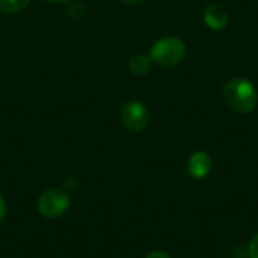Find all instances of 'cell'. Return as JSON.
I'll list each match as a JSON object with an SVG mask.
<instances>
[{
	"label": "cell",
	"mask_w": 258,
	"mask_h": 258,
	"mask_svg": "<svg viewBox=\"0 0 258 258\" xmlns=\"http://www.w3.org/2000/svg\"><path fill=\"white\" fill-rule=\"evenodd\" d=\"M5 216H6V203H5L3 197L0 195V222L5 219Z\"/></svg>",
	"instance_id": "cell-11"
},
{
	"label": "cell",
	"mask_w": 258,
	"mask_h": 258,
	"mask_svg": "<svg viewBox=\"0 0 258 258\" xmlns=\"http://www.w3.org/2000/svg\"><path fill=\"white\" fill-rule=\"evenodd\" d=\"M212 166V157L206 151H195L187 160V172L197 180L206 178L210 174Z\"/></svg>",
	"instance_id": "cell-5"
},
{
	"label": "cell",
	"mask_w": 258,
	"mask_h": 258,
	"mask_svg": "<svg viewBox=\"0 0 258 258\" xmlns=\"http://www.w3.org/2000/svg\"><path fill=\"white\" fill-rule=\"evenodd\" d=\"M151 57L145 54H136L130 59L128 68L135 76H147L151 71Z\"/></svg>",
	"instance_id": "cell-7"
},
{
	"label": "cell",
	"mask_w": 258,
	"mask_h": 258,
	"mask_svg": "<svg viewBox=\"0 0 258 258\" xmlns=\"http://www.w3.org/2000/svg\"><path fill=\"white\" fill-rule=\"evenodd\" d=\"M145 258H171L166 252H163V251H153V252H150L148 255Z\"/></svg>",
	"instance_id": "cell-10"
},
{
	"label": "cell",
	"mask_w": 258,
	"mask_h": 258,
	"mask_svg": "<svg viewBox=\"0 0 258 258\" xmlns=\"http://www.w3.org/2000/svg\"><path fill=\"white\" fill-rule=\"evenodd\" d=\"M224 100L239 113H251L258 103V94L252 82L237 77L231 79L224 88Z\"/></svg>",
	"instance_id": "cell-1"
},
{
	"label": "cell",
	"mask_w": 258,
	"mask_h": 258,
	"mask_svg": "<svg viewBox=\"0 0 258 258\" xmlns=\"http://www.w3.org/2000/svg\"><path fill=\"white\" fill-rule=\"evenodd\" d=\"M121 119L128 130L141 132L147 127L150 115L147 107L141 101H128L121 109Z\"/></svg>",
	"instance_id": "cell-4"
},
{
	"label": "cell",
	"mask_w": 258,
	"mask_h": 258,
	"mask_svg": "<svg viewBox=\"0 0 258 258\" xmlns=\"http://www.w3.org/2000/svg\"><path fill=\"white\" fill-rule=\"evenodd\" d=\"M47 2H51V3H62V2H67V0H47Z\"/></svg>",
	"instance_id": "cell-13"
},
{
	"label": "cell",
	"mask_w": 258,
	"mask_h": 258,
	"mask_svg": "<svg viewBox=\"0 0 258 258\" xmlns=\"http://www.w3.org/2000/svg\"><path fill=\"white\" fill-rule=\"evenodd\" d=\"M203 18H204L206 26L209 29H212V30H224L228 26V21H230V17H228L227 11L222 6L216 5V3L209 5L204 9Z\"/></svg>",
	"instance_id": "cell-6"
},
{
	"label": "cell",
	"mask_w": 258,
	"mask_h": 258,
	"mask_svg": "<svg viewBox=\"0 0 258 258\" xmlns=\"http://www.w3.org/2000/svg\"><path fill=\"white\" fill-rule=\"evenodd\" d=\"M70 197L60 189H50L38 200V210L45 218H59L70 207Z\"/></svg>",
	"instance_id": "cell-3"
},
{
	"label": "cell",
	"mask_w": 258,
	"mask_h": 258,
	"mask_svg": "<svg viewBox=\"0 0 258 258\" xmlns=\"http://www.w3.org/2000/svg\"><path fill=\"white\" fill-rule=\"evenodd\" d=\"M248 254H249V258H258V233L252 236V239L249 242Z\"/></svg>",
	"instance_id": "cell-9"
},
{
	"label": "cell",
	"mask_w": 258,
	"mask_h": 258,
	"mask_svg": "<svg viewBox=\"0 0 258 258\" xmlns=\"http://www.w3.org/2000/svg\"><path fill=\"white\" fill-rule=\"evenodd\" d=\"M30 0H0V11L5 14H14L24 9Z\"/></svg>",
	"instance_id": "cell-8"
},
{
	"label": "cell",
	"mask_w": 258,
	"mask_h": 258,
	"mask_svg": "<svg viewBox=\"0 0 258 258\" xmlns=\"http://www.w3.org/2000/svg\"><path fill=\"white\" fill-rule=\"evenodd\" d=\"M186 56V44L177 36H163L151 47L150 57L154 63L169 68L178 65Z\"/></svg>",
	"instance_id": "cell-2"
},
{
	"label": "cell",
	"mask_w": 258,
	"mask_h": 258,
	"mask_svg": "<svg viewBox=\"0 0 258 258\" xmlns=\"http://www.w3.org/2000/svg\"><path fill=\"white\" fill-rule=\"evenodd\" d=\"M122 3H127V5H136V3H142L145 0H121Z\"/></svg>",
	"instance_id": "cell-12"
}]
</instances>
